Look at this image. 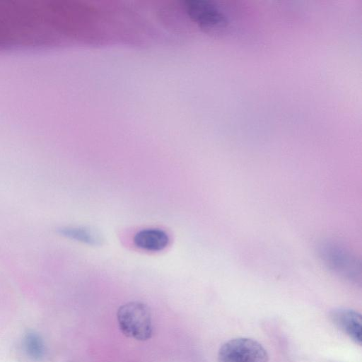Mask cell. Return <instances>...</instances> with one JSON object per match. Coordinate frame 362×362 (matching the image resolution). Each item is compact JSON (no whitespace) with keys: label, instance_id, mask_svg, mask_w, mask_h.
<instances>
[{"label":"cell","instance_id":"obj_4","mask_svg":"<svg viewBox=\"0 0 362 362\" xmlns=\"http://www.w3.org/2000/svg\"><path fill=\"white\" fill-rule=\"evenodd\" d=\"M185 8L188 16L206 31L219 33L227 28L229 21L224 12L207 0H187Z\"/></svg>","mask_w":362,"mask_h":362},{"label":"cell","instance_id":"obj_7","mask_svg":"<svg viewBox=\"0 0 362 362\" xmlns=\"http://www.w3.org/2000/svg\"><path fill=\"white\" fill-rule=\"evenodd\" d=\"M58 233L66 238L90 245H98L102 242L100 235L95 230L76 226H64L57 229Z\"/></svg>","mask_w":362,"mask_h":362},{"label":"cell","instance_id":"obj_3","mask_svg":"<svg viewBox=\"0 0 362 362\" xmlns=\"http://www.w3.org/2000/svg\"><path fill=\"white\" fill-rule=\"evenodd\" d=\"M267 350L255 340L240 337L224 343L218 352V362H268Z\"/></svg>","mask_w":362,"mask_h":362},{"label":"cell","instance_id":"obj_5","mask_svg":"<svg viewBox=\"0 0 362 362\" xmlns=\"http://www.w3.org/2000/svg\"><path fill=\"white\" fill-rule=\"evenodd\" d=\"M334 324L354 342L361 345L362 341L361 315L351 309L337 308L331 312Z\"/></svg>","mask_w":362,"mask_h":362},{"label":"cell","instance_id":"obj_8","mask_svg":"<svg viewBox=\"0 0 362 362\" xmlns=\"http://www.w3.org/2000/svg\"><path fill=\"white\" fill-rule=\"evenodd\" d=\"M23 347L27 355L35 361L42 360L45 355V346L41 337L34 332L27 333L23 338Z\"/></svg>","mask_w":362,"mask_h":362},{"label":"cell","instance_id":"obj_2","mask_svg":"<svg viewBox=\"0 0 362 362\" xmlns=\"http://www.w3.org/2000/svg\"><path fill=\"white\" fill-rule=\"evenodd\" d=\"M319 252L330 269L349 280L360 281L361 263L344 247L332 242H324L320 245Z\"/></svg>","mask_w":362,"mask_h":362},{"label":"cell","instance_id":"obj_1","mask_svg":"<svg viewBox=\"0 0 362 362\" xmlns=\"http://www.w3.org/2000/svg\"><path fill=\"white\" fill-rule=\"evenodd\" d=\"M117 320L120 331L126 337L138 341L151 338L152 314L146 304L132 301L121 305L117 312Z\"/></svg>","mask_w":362,"mask_h":362},{"label":"cell","instance_id":"obj_6","mask_svg":"<svg viewBox=\"0 0 362 362\" xmlns=\"http://www.w3.org/2000/svg\"><path fill=\"white\" fill-rule=\"evenodd\" d=\"M169 242L168 235L160 228L142 229L134 236V245L146 251H161L168 245Z\"/></svg>","mask_w":362,"mask_h":362}]
</instances>
